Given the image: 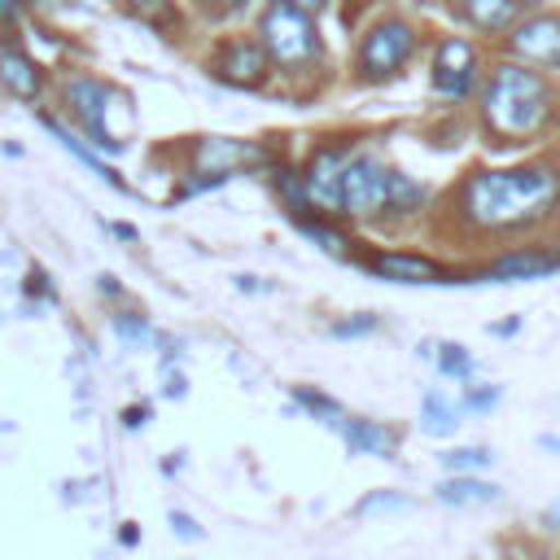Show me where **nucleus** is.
<instances>
[{"label": "nucleus", "mask_w": 560, "mask_h": 560, "mask_svg": "<svg viewBox=\"0 0 560 560\" xmlns=\"http://www.w3.org/2000/svg\"><path fill=\"white\" fill-rule=\"evenodd\" d=\"M293 402L298 407H306L319 424H328V429H341V420H346V411H341V402L332 398V394H324V389H311V385H293Z\"/></svg>", "instance_id": "nucleus-23"}, {"label": "nucleus", "mask_w": 560, "mask_h": 560, "mask_svg": "<svg viewBox=\"0 0 560 560\" xmlns=\"http://www.w3.org/2000/svg\"><path fill=\"white\" fill-rule=\"evenodd\" d=\"M22 293H26V302H35V311H39L44 302H57V289H52V280H48V271H44V267H26Z\"/></svg>", "instance_id": "nucleus-29"}, {"label": "nucleus", "mask_w": 560, "mask_h": 560, "mask_svg": "<svg viewBox=\"0 0 560 560\" xmlns=\"http://www.w3.org/2000/svg\"><path fill=\"white\" fill-rule=\"evenodd\" d=\"M433 494H438V503L472 508V503H494V499H499V486H494V481H481V477H472V472H455V477L438 481Z\"/></svg>", "instance_id": "nucleus-18"}, {"label": "nucleus", "mask_w": 560, "mask_h": 560, "mask_svg": "<svg viewBox=\"0 0 560 560\" xmlns=\"http://www.w3.org/2000/svg\"><path fill=\"white\" fill-rule=\"evenodd\" d=\"M197 4H201V9L210 13V18H228V13H236V9H245L249 0H197Z\"/></svg>", "instance_id": "nucleus-35"}, {"label": "nucleus", "mask_w": 560, "mask_h": 560, "mask_svg": "<svg viewBox=\"0 0 560 560\" xmlns=\"http://www.w3.org/2000/svg\"><path fill=\"white\" fill-rule=\"evenodd\" d=\"M109 83L105 79H92V74H70L61 83V101H66V114L83 127L88 144L92 149H109V153H122V140L109 136L105 127V114H109Z\"/></svg>", "instance_id": "nucleus-7"}, {"label": "nucleus", "mask_w": 560, "mask_h": 560, "mask_svg": "<svg viewBox=\"0 0 560 560\" xmlns=\"http://www.w3.org/2000/svg\"><path fill=\"white\" fill-rule=\"evenodd\" d=\"M149 416H153V407H149V402L127 407V411H122V429H144V424H149Z\"/></svg>", "instance_id": "nucleus-34"}, {"label": "nucleus", "mask_w": 560, "mask_h": 560, "mask_svg": "<svg viewBox=\"0 0 560 560\" xmlns=\"http://www.w3.org/2000/svg\"><path fill=\"white\" fill-rule=\"evenodd\" d=\"M503 560H512V556H503Z\"/></svg>", "instance_id": "nucleus-44"}, {"label": "nucleus", "mask_w": 560, "mask_h": 560, "mask_svg": "<svg viewBox=\"0 0 560 560\" xmlns=\"http://www.w3.org/2000/svg\"><path fill=\"white\" fill-rule=\"evenodd\" d=\"M402 508H411V499H407V494H398V490H372V494H363V499L354 503V516H372V512H402Z\"/></svg>", "instance_id": "nucleus-28"}, {"label": "nucleus", "mask_w": 560, "mask_h": 560, "mask_svg": "<svg viewBox=\"0 0 560 560\" xmlns=\"http://www.w3.org/2000/svg\"><path fill=\"white\" fill-rule=\"evenodd\" d=\"M96 293H101V298H122L118 276H96Z\"/></svg>", "instance_id": "nucleus-37"}, {"label": "nucleus", "mask_w": 560, "mask_h": 560, "mask_svg": "<svg viewBox=\"0 0 560 560\" xmlns=\"http://www.w3.org/2000/svg\"><path fill=\"white\" fill-rule=\"evenodd\" d=\"M258 44L271 57V70H284V74H306L324 57L315 18L289 0H267L258 18Z\"/></svg>", "instance_id": "nucleus-3"}, {"label": "nucleus", "mask_w": 560, "mask_h": 560, "mask_svg": "<svg viewBox=\"0 0 560 560\" xmlns=\"http://www.w3.org/2000/svg\"><path fill=\"white\" fill-rule=\"evenodd\" d=\"M455 13L481 35H508L525 18V4L521 0H459Z\"/></svg>", "instance_id": "nucleus-16"}, {"label": "nucleus", "mask_w": 560, "mask_h": 560, "mask_svg": "<svg viewBox=\"0 0 560 560\" xmlns=\"http://www.w3.org/2000/svg\"><path fill=\"white\" fill-rule=\"evenodd\" d=\"M516 328H521V319H516V315H512V319H499V324H490V332H494V337H512Z\"/></svg>", "instance_id": "nucleus-39"}, {"label": "nucleus", "mask_w": 560, "mask_h": 560, "mask_svg": "<svg viewBox=\"0 0 560 560\" xmlns=\"http://www.w3.org/2000/svg\"><path fill=\"white\" fill-rule=\"evenodd\" d=\"M381 328V319L372 315V311H359V315H350V319H332L328 324V337L332 341H354V337H368V332H376Z\"/></svg>", "instance_id": "nucleus-27"}, {"label": "nucleus", "mask_w": 560, "mask_h": 560, "mask_svg": "<svg viewBox=\"0 0 560 560\" xmlns=\"http://www.w3.org/2000/svg\"><path fill=\"white\" fill-rule=\"evenodd\" d=\"M118 542H122V547H136V542H140V529L127 521V525H122V534H118Z\"/></svg>", "instance_id": "nucleus-41"}, {"label": "nucleus", "mask_w": 560, "mask_h": 560, "mask_svg": "<svg viewBox=\"0 0 560 560\" xmlns=\"http://www.w3.org/2000/svg\"><path fill=\"white\" fill-rule=\"evenodd\" d=\"M293 223H298V232H302L306 241H315L319 249H328V254H337V258H350L354 241H350L341 228H332L324 214H302V219H293Z\"/></svg>", "instance_id": "nucleus-20"}, {"label": "nucleus", "mask_w": 560, "mask_h": 560, "mask_svg": "<svg viewBox=\"0 0 560 560\" xmlns=\"http://www.w3.org/2000/svg\"><path fill=\"white\" fill-rule=\"evenodd\" d=\"M337 433L346 438V451L350 455H381V459H394V451L402 442L398 429H389L381 420H363V416H346Z\"/></svg>", "instance_id": "nucleus-15"}, {"label": "nucleus", "mask_w": 560, "mask_h": 560, "mask_svg": "<svg viewBox=\"0 0 560 560\" xmlns=\"http://www.w3.org/2000/svg\"><path fill=\"white\" fill-rule=\"evenodd\" d=\"M363 267L394 284H459L446 262L416 254V249H372V254H363Z\"/></svg>", "instance_id": "nucleus-12"}, {"label": "nucleus", "mask_w": 560, "mask_h": 560, "mask_svg": "<svg viewBox=\"0 0 560 560\" xmlns=\"http://www.w3.org/2000/svg\"><path fill=\"white\" fill-rule=\"evenodd\" d=\"M433 354H438V372H442V376H455V381L472 376V354H468L459 341H442Z\"/></svg>", "instance_id": "nucleus-25"}, {"label": "nucleus", "mask_w": 560, "mask_h": 560, "mask_svg": "<svg viewBox=\"0 0 560 560\" xmlns=\"http://www.w3.org/2000/svg\"><path fill=\"white\" fill-rule=\"evenodd\" d=\"M188 162L197 175H219L228 179L232 171H254L267 162V149L258 140H232V136H201L188 149Z\"/></svg>", "instance_id": "nucleus-11"}, {"label": "nucleus", "mask_w": 560, "mask_h": 560, "mask_svg": "<svg viewBox=\"0 0 560 560\" xmlns=\"http://www.w3.org/2000/svg\"><path fill=\"white\" fill-rule=\"evenodd\" d=\"M442 459V468H451V472H477V468H490V451L486 446H455V451H446V455H438Z\"/></svg>", "instance_id": "nucleus-26"}, {"label": "nucleus", "mask_w": 560, "mask_h": 560, "mask_svg": "<svg viewBox=\"0 0 560 560\" xmlns=\"http://www.w3.org/2000/svg\"><path fill=\"white\" fill-rule=\"evenodd\" d=\"M0 88L13 92L18 101H35V96L44 92V70H39V61H35L26 48H18L13 39H0Z\"/></svg>", "instance_id": "nucleus-14"}, {"label": "nucleus", "mask_w": 560, "mask_h": 560, "mask_svg": "<svg viewBox=\"0 0 560 560\" xmlns=\"http://www.w3.org/2000/svg\"><path fill=\"white\" fill-rule=\"evenodd\" d=\"M289 4H298V9H306V13H319L328 0H289Z\"/></svg>", "instance_id": "nucleus-42"}, {"label": "nucleus", "mask_w": 560, "mask_h": 560, "mask_svg": "<svg viewBox=\"0 0 560 560\" xmlns=\"http://www.w3.org/2000/svg\"><path fill=\"white\" fill-rule=\"evenodd\" d=\"M101 228H105V232H114L118 241H140V232H136L131 223H101Z\"/></svg>", "instance_id": "nucleus-38"}, {"label": "nucleus", "mask_w": 560, "mask_h": 560, "mask_svg": "<svg viewBox=\"0 0 560 560\" xmlns=\"http://www.w3.org/2000/svg\"><path fill=\"white\" fill-rule=\"evenodd\" d=\"M424 197H429V188H424V184H416L411 175L394 171V184H389V210H385V219H411V214H420V210H424Z\"/></svg>", "instance_id": "nucleus-21"}, {"label": "nucleus", "mask_w": 560, "mask_h": 560, "mask_svg": "<svg viewBox=\"0 0 560 560\" xmlns=\"http://www.w3.org/2000/svg\"><path fill=\"white\" fill-rule=\"evenodd\" d=\"M236 289H241V293H258V289H267V284H258V276H236Z\"/></svg>", "instance_id": "nucleus-40"}, {"label": "nucleus", "mask_w": 560, "mask_h": 560, "mask_svg": "<svg viewBox=\"0 0 560 560\" xmlns=\"http://www.w3.org/2000/svg\"><path fill=\"white\" fill-rule=\"evenodd\" d=\"M416 26L407 18H381L363 31L359 48H354V74L359 83H385L394 74H402V66L416 57Z\"/></svg>", "instance_id": "nucleus-4"}, {"label": "nucleus", "mask_w": 560, "mask_h": 560, "mask_svg": "<svg viewBox=\"0 0 560 560\" xmlns=\"http://www.w3.org/2000/svg\"><path fill=\"white\" fill-rule=\"evenodd\" d=\"M350 153H354L350 140H328V144H315L311 158L298 166L315 214H341V171H346Z\"/></svg>", "instance_id": "nucleus-8"}, {"label": "nucleus", "mask_w": 560, "mask_h": 560, "mask_svg": "<svg viewBox=\"0 0 560 560\" xmlns=\"http://www.w3.org/2000/svg\"><path fill=\"white\" fill-rule=\"evenodd\" d=\"M499 394H503L499 385H486V389H468V394H464V407H468V411H490V407L499 402Z\"/></svg>", "instance_id": "nucleus-32"}, {"label": "nucleus", "mask_w": 560, "mask_h": 560, "mask_svg": "<svg viewBox=\"0 0 560 560\" xmlns=\"http://www.w3.org/2000/svg\"><path fill=\"white\" fill-rule=\"evenodd\" d=\"M131 4V13L140 18V22H149V26H166L171 18H175V4L171 0H127Z\"/></svg>", "instance_id": "nucleus-30"}, {"label": "nucleus", "mask_w": 560, "mask_h": 560, "mask_svg": "<svg viewBox=\"0 0 560 560\" xmlns=\"http://www.w3.org/2000/svg\"><path fill=\"white\" fill-rule=\"evenodd\" d=\"M503 48H508V61L538 66V70H556V66H560V13H551V9L525 13V18L503 35Z\"/></svg>", "instance_id": "nucleus-9"}, {"label": "nucleus", "mask_w": 560, "mask_h": 560, "mask_svg": "<svg viewBox=\"0 0 560 560\" xmlns=\"http://www.w3.org/2000/svg\"><path fill=\"white\" fill-rule=\"evenodd\" d=\"M429 83H433V92L446 96V101L472 96V92L481 88V52H477V44L464 39V35L438 39L433 61H429Z\"/></svg>", "instance_id": "nucleus-6"}, {"label": "nucleus", "mask_w": 560, "mask_h": 560, "mask_svg": "<svg viewBox=\"0 0 560 560\" xmlns=\"http://www.w3.org/2000/svg\"><path fill=\"white\" fill-rule=\"evenodd\" d=\"M271 188H276V197L284 201L289 219L315 214V206L306 201V188H302V171H298V166H289V162H276V166H271Z\"/></svg>", "instance_id": "nucleus-19"}, {"label": "nucleus", "mask_w": 560, "mask_h": 560, "mask_svg": "<svg viewBox=\"0 0 560 560\" xmlns=\"http://www.w3.org/2000/svg\"><path fill=\"white\" fill-rule=\"evenodd\" d=\"M109 328H114V337L127 346V350H144L158 332H153V324H149V315L144 311H131V306H118L114 315H109Z\"/></svg>", "instance_id": "nucleus-22"}, {"label": "nucleus", "mask_w": 560, "mask_h": 560, "mask_svg": "<svg viewBox=\"0 0 560 560\" xmlns=\"http://www.w3.org/2000/svg\"><path fill=\"white\" fill-rule=\"evenodd\" d=\"M162 394L166 398H188V376L179 368H162Z\"/></svg>", "instance_id": "nucleus-33"}, {"label": "nucleus", "mask_w": 560, "mask_h": 560, "mask_svg": "<svg viewBox=\"0 0 560 560\" xmlns=\"http://www.w3.org/2000/svg\"><path fill=\"white\" fill-rule=\"evenodd\" d=\"M547 271H560V249L529 245V249H508V254L490 258L486 271H481V280H538Z\"/></svg>", "instance_id": "nucleus-13"}, {"label": "nucleus", "mask_w": 560, "mask_h": 560, "mask_svg": "<svg viewBox=\"0 0 560 560\" xmlns=\"http://www.w3.org/2000/svg\"><path fill=\"white\" fill-rule=\"evenodd\" d=\"M22 9H26V0H0V26H13Z\"/></svg>", "instance_id": "nucleus-36"}, {"label": "nucleus", "mask_w": 560, "mask_h": 560, "mask_svg": "<svg viewBox=\"0 0 560 560\" xmlns=\"http://www.w3.org/2000/svg\"><path fill=\"white\" fill-rule=\"evenodd\" d=\"M210 74L223 83V88H241V92H258L276 70H271V57L262 52L258 39H223L210 57Z\"/></svg>", "instance_id": "nucleus-10"}, {"label": "nucleus", "mask_w": 560, "mask_h": 560, "mask_svg": "<svg viewBox=\"0 0 560 560\" xmlns=\"http://www.w3.org/2000/svg\"><path fill=\"white\" fill-rule=\"evenodd\" d=\"M166 521H171V534H179L184 542H201V525L188 516V512H179V508H171L166 512Z\"/></svg>", "instance_id": "nucleus-31"}, {"label": "nucleus", "mask_w": 560, "mask_h": 560, "mask_svg": "<svg viewBox=\"0 0 560 560\" xmlns=\"http://www.w3.org/2000/svg\"><path fill=\"white\" fill-rule=\"evenodd\" d=\"M389 184H394V166H385L376 153L354 149L341 171V214L346 219H385Z\"/></svg>", "instance_id": "nucleus-5"}, {"label": "nucleus", "mask_w": 560, "mask_h": 560, "mask_svg": "<svg viewBox=\"0 0 560 560\" xmlns=\"http://www.w3.org/2000/svg\"><path fill=\"white\" fill-rule=\"evenodd\" d=\"M39 122H44V127H48V131L57 136V144H61V149H70V153H74V158H79V162H83V166H88V171H92L96 179H105V184H109V188H118V192H131V188H127V179H122V175H118V171H114L109 162H101V158H96V153L88 149V140H79V136H74L70 127H61V122H57L52 114H44Z\"/></svg>", "instance_id": "nucleus-17"}, {"label": "nucleus", "mask_w": 560, "mask_h": 560, "mask_svg": "<svg viewBox=\"0 0 560 560\" xmlns=\"http://www.w3.org/2000/svg\"><path fill=\"white\" fill-rule=\"evenodd\" d=\"M521 4H538V0H521Z\"/></svg>", "instance_id": "nucleus-43"}, {"label": "nucleus", "mask_w": 560, "mask_h": 560, "mask_svg": "<svg viewBox=\"0 0 560 560\" xmlns=\"http://www.w3.org/2000/svg\"><path fill=\"white\" fill-rule=\"evenodd\" d=\"M481 96V122L494 140L503 144H521L534 140L538 131H547L551 114H556V92L547 83L542 70L521 66V61H499L490 66V74L477 88Z\"/></svg>", "instance_id": "nucleus-2"}, {"label": "nucleus", "mask_w": 560, "mask_h": 560, "mask_svg": "<svg viewBox=\"0 0 560 560\" xmlns=\"http://www.w3.org/2000/svg\"><path fill=\"white\" fill-rule=\"evenodd\" d=\"M420 429L429 438H451L459 429V411L442 398V394H424V407H420Z\"/></svg>", "instance_id": "nucleus-24"}, {"label": "nucleus", "mask_w": 560, "mask_h": 560, "mask_svg": "<svg viewBox=\"0 0 560 560\" xmlns=\"http://www.w3.org/2000/svg\"><path fill=\"white\" fill-rule=\"evenodd\" d=\"M556 206H560V171L551 162L468 171L451 197L455 219L472 232H521L556 214Z\"/></svg>", "instance_id": "nucleus-1"}]
</instances>
